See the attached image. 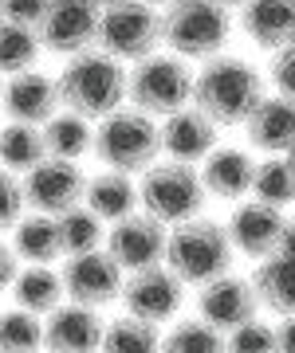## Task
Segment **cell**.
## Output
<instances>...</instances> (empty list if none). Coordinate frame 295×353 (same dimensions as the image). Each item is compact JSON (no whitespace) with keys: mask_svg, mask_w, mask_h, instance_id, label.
Returning a JSON list of instances; mask_svg holds the SVG:
<instances>
[{"mask_svg":"<svg viewBox=\"0 0 295 353\" xmlns=\"http://www.w3.org/2000/svg\"><path fill=\"white\" fill-rule=\"evenodd\" d=\"M260 102H264V75L240 55L220 51L193 75V106H201L217 126H244Z\"/></svg>","mask_w":295,"mask_h":353,"instance_id":"obj_1","label":"cell"},{"mask_svg":"<svg viewBox=\"0 0 295 353\" xmlns=\"http://www.w3.org/2000/svg\"><path fill=\"white\" fill-rule=\"evenodd\" d=\"M59 99L64 110H75L83 118H106L118 106H126V71L122 59L106 55L103 48H87L79 55H67L59 71Z\"/></svg>","mask_w":295,"mask_h":353,"instance_id":"obj_2","label":"cell"},{"mask_svg":"<svg viewBox=\"0 0 295 353\" xmlns=\"http://www.w3.org/2000/svg\"><path fill=\"white\" fill-rule=\"evenodd\" d=\"M232 36V12L217 0H169L162 8V43L181 59H213Z\"/></svg>","mask_w":295,"mask_h":353,"instance_id":"obj_3","label":"cell"},{"mask_svg":"<svg viewBox=\"0 0 295 353\" xmlns=\"http://www.w3.org/2000/svg\"><path fill=\"white\" fill-rule=\"evenodd\" d=\"M162 153V126L154 114L138 110V106H118L115 114L99 118L95 130V157L106 169L118 173H146Z\"/></svg>","mask_w":295,"mask_h":353,"instance_id":"obj_4","label":"cell"},{"mask_svg":"<svg viewBox=\"0 0 295 353\" xmlns=\"http://www.w3.org/2000/svg\"><path fill=\"white\" fill-rule=\"evenodd\" d=\"M232 240L229 228L217 224V220H201L193 216L185 224H173L169 232V248H166V263L178 271L181 283H193L201 287L209 279L229 275L232 271Z\"/></svg>","mask_w":295,"mask_h":353,"instance_id":"obj_5","label":"cell"},{"mask_svg":"<svg viewBox=\"0 0 295 353\" xmlns=\"http://www.w3.org/2000/svg\"><path fill=\"white\" fill-rule=\"evenodd\" d=\"M205 181L201 169H193L189 161H154L138 176V201L150 216H158L162 224H185L193 216H201L205 204Z\"/></svg>","mask_w":295,"mask_h":353,"instance_id":"obj_6","label":"cell"},{"mask_svg":"<svg viewBox=\"0 0 295 353\" xmlns=\"http://www.w3.org/2000/svg\"><path fill=\"white\" fill-rule=\"evenodd\" d=\"M126 102L138 110L166 118V114L181 110L193 102V71L185 67L181 55H146L126 71Z\"/></svg>","mask_w":295,"mask_h":353,"instance_id":"obj_7","label":"cell"},{"mask_svg":"<svg viewBox=\"0 0 295 353\" xmlns=\"http://www.w3.org/2000/svg\"><path fill=\"white\" fill-rule=\"evenodd\" d=\"M162 43V12L146 0H118L99 12V39L95 48L115 55L122 63H138L154 55Z\"/></svg>","mask_w":295,"mask_h":353,"instance_id":"obj_8","label":"cell"},{"mask_svg":"<svg viewBox=\"0 0 295 353\" xmlns=\"http://www.w3.org/2000/svg\"><path fill=\"white\" fill-rule=\"evenodd\" d=\"M166 248H169V224H162L146 208L115 220L111 232H106V252L118 259L122 271H142V267L166 263Z\"/></svg>","mask_w":295,"mask_h":353,"instance_id":"obj_9","label":"cell"},{"mask_svg":"<svg viewBox=\"0 0 295 353\" xmlns=\"http://www.w3.org/2000/svg\"><path fill=\"white\" fill-rule=\"evenodd\" d=\"M83 192H87V173L79 169V161L44 157L36 169L24 173V201L32 212L64 216L67 208L83 204Z\"/></svg>","mask_w":295,"mask_h":353,"instance_id":"obj_10","label":"cell"},{"mask_svg":"<svg viewBox=\"0 0 295 353\" xmlns=\"http://www.w3.org/2000/svg\"><path fill=\"white\" fill-rule=\"evenodd\" d=\"M181 299H185V283L178 279V271L169 263L130 271V279L122 283L126 314L146 318V322H154V326H162V322H169V318L178 314Z\"/></svg>","mask_w":295,"mask_h":353,"instance_id":"obj_11","label":"cell"},{"mask_svg":"<svg viewBox=\"0 0 295 353\" xmlns=\"http://www.w3.org/2000/svg\"><path fill=\"white\" fill-rule=\"evenodd\" d=\"M64 287H67V299L71 303H83V306H95L103 310L111 306L115 299H122V267L111 252H87V255H67L64 263Z\"/></svg>","mask_w":295,"mask_h":353,"instance_id":"obj_12","label":"cell"},{"mask_svg":"<svg viewBox=\"0 0 295 353\" xmlns=\"http://www.w3.org/2000/svg\"><path fill=\"white\" fill-rule=\"evenodd\" d=\"M39 43L52 55H79L99 39V8L87 0H52L36 24Z\"/></svg>","mask_w":295,"mask_h":353,"instance_id":"obj_13","label":"cell"},{"mask_svg":"<svg viewBox=\"0 0 295 353\" xmlns=\"http://www.w3.org/2000/svg\"><path fill=\"white\" fill-rule=\"evenodd\" d=\"M256 310H260V299L252 279H240L232 271L201 283V290H197V318H205L220 334H232L236 326H244L248 318H256Z\"/></svg>","mask_w":295,"mask_h":353,"instance_id":"obj_14","label":"cell"},{"mask_svg":"<svg viewBox=\"0 0 295 353\" xmlns=\"http://www.w3.org/2000/svg\"><path fill=\"white\" fill-rule=\"evenodd\" d=\"M283 224H287V216L283 208L276 204H264V201H240L232 208L229 216V240L232 248L248 259H268V255L280 252V236H283Z\"/></svg>","mask_w":295,"mask_h":353,"instance_id":"obj_15","label":"cell"},{"mask_svg":"<svg viewBox=\"0 0 295 353\" xmlns=\"http://www.w3.org/2000/svg\"><path fill=\"white\" fill-rule=\"evenodd\" d=\"M106 322L95 306L71 303L55 306L44 322V350L48 353H103Z\"/></svg>","mask_w":295,"mask_h":353,"instance_id":"obj_16","label":"cell"},{"mask_svg":"<svg viewBox=\"0 0 295 353\" xmlns=\"http://www.w3.org/2000/svg\"><path fill=\"white\" fill-rule=\"evenodd\" d=\"M4 114L8 122H32V126H44L52 114L64 110V99H59V79L44 75L36 67H28L20 75H8L4 83Z\"/></svg>","mask_w":295,"mask_h":353,"instance_id":"obj_17","label":"cell"},{"mask_svg":"<svg viewBox=\"0 0 295 353\" xmlns=\"http://www.w3.org/2000/svg\"><path fill=\"white\" fill-rule=\"evenodd\" d=\"M217 122L209 118L201 106H181V110L166 114L162 122V150L169 153V161H205L217 150Z\"/></svg>","mask_w":295,"mask_h":353,"instance_id":"obj_18","label":"cell"},{"mask_svg":"<svg viewBox=\"0 0 295 353\" xmlns=\"http://www.w3.org/2000/svg\"><path fill=\"white\" fill-rule=\"evenodd\" d=\"M201 181H205L209 196H220V201H244L252 196V181H256V161L248 150H236V145H217L201 161Z\"/></svg>","mask_w":295,"mask_h":353,"instance_id":"obj_19","label":"cell"},{"mask_svg":"<svg viewBox=\"0 0 295 353\" xmlns=\"http://www.w3.org/2000/svg\"><path fill=\"white\" fill-rule=\"evenodd\" d=\"M244 130H248V145L252 150L272 153V157L287 153V145L295 141V99H283V94L268 99L264 94V102L252 110Z\"/></svg>","mask_w":295,"mask_h":353,"instance_id":"obj_20","label":"cell"},{"mask_svg":"<svg viewBox=\"0 0 295 353\" xmlns=\"http://www.w3.org/2000/svg\"><path fill=\"white\" fill-rule=\"evenodd\" d=\"M244 36L256 48L276 51L295 39V0H248L240 12Z\"/></svg>","mask_w":295,"mask_h":353,"instance_id":"obj_21","label":"cell"},{"mask_svg":"<svg viewBox=\"0 0 295 353\" xmlns=\"http://www.w3.org/2000/svg\"><path fill=\"white\" fill-rule=\"evenodd\" d=\"M83 204L91 212H99L106 224H115L122 216L138 212V185H134V173H118V169H106L99 176H87V192H83Z\"/></svg>","mask_w":295,"mask_h":353,"instance_id":"obj_22","label":"cell"},{"mask_svg":"<svg viewBox=\"0 0 295 353\" xmlns=\"http://www.w3.org/2000/svg\"><path fill=\"white\" fill-rule=\"evenodd\" d=\"M12 252L24 263H55L64 259V240H59V220L44 212L20 216L12 228Z\"/></svg>","mask_w":295,"mask_h":353,"instance_id":"obj_23","label":"cell"},{"mask_svg":"<svg viewBox=\"0 0 295 353\" xmlns=\"http://www.w3.org/2000/svg\"><path fill=\"white\" fill-rule=\"evenodd\" d=\"M252 287H256L260 306H268L276 314H295V259L292 255L276 252L268 259H260Z\"/></svg>","mask_w":295,"mask_h":353,"instance_id":"obj_24","label":"cell"},{"mask_svg":"<svg viewBox=\"0 0 295 353\" xmlns=\"http://www.w3.org/2000/svg\"><path fill=\"white\" fill-rule=\"evenodd\" d=\"M64 294H67L64 275L52 271V263H28V267H20V275H16V283H12L16 306H24V310H32V314H52Z\"/></svg>","mask_w":295,"mask_h":353,"instance_id":"obj_25","label":"cell"},{"mask_svg":"<svg viewBox=\"0 0 295 353\" xmlns=\"http://www.w3.org/2000/svg\"><path fill=\"white\" fill-rule=\"evenodd\" d=\"M44 141H48V157H64V161H79L83 153L95 150V130L91 118L75 110H59L44 122Z\"/></svg>","mask_w":295,"mask_h":353,"instance_id":"obj_26","label":"cell"},{"mask_svg":"<svg viewBox=\"0 0 295 353\" xmlns=\"http://www.w3.org/2000/svg\"><path fill=\"white\" fill-rule=\"evenodd\" d=\"M48 157V141H44V126L32 122H8L0 130V165L12 173H28Z\"/></svg>","mask_w":295,"mask_h":353,"instance_id":"obj_27","label":"cell"},{"mask_svg":"<svg viewBox=\"0 0 295 353\" xmlns=\"http://www.w3.org/2000/svg\"><path fill=\"white\" fill-rule=\"evenodd\" d=\"M59 220V240H64V255H87V252H99L106 240V220L99 212H91L87 204H75L67 208Z\"/></svg>","mask_w":295,"mask_h":353,"instance_id":"obj_28","label":"cell"},{"mask_svg":"<svg viewBox=\"0 0 295 353\" xmlns=\"http://www.w3.org/2000/svg\"><path fill=\"white\" fill-rule=\"evenodd\" d=\"M39 51V32L16 20H0V75H20L28 67H36Z\"/></svg>","mask_w":295,"mask_h":353,"instance_id":"obj_29","label":"cell"},{"mask_svg":"<svg viewBox=\"0 0 295 353\" xmlns=\"http://www.w3.org/2000/svg\"><path fill=\"white\" fill-rule=\"evenodd\" d=\"M103 353H162L158 326L146 322V318H134V314L115 318V322H106Z\"/></svg>","mask_w":295,"mask_h":353,"instance_id":"obj_30","label":"cell"},{"mask_svg":"<svg viewBox=\"0 0 295 353\" xmlns=\"http://www.w3.org/2000/svg\"><path fill=\"white\" fill-rule=\"evenodd\" d=\"M252 196L264 204H276V208H287L295 204V165L287 157H268V161L256 165V181H252Z\"/></svg>","mask_w":295,"mask_h":353,"instance_id":"obj_31","label":"cell"},{"mask_svg":"<svg viewBox=\"0 0 295 353\" xmlns=\"http://www.w3.org/2000/svg\"><path fill=\"white\" fill-rule=\"evenodd\" d=\"M162 353H229V338L205 318H189L162 338Z\"/></svg>","mask_w":295,"mask_h":353,"instance_id":"obj_32","label":"cell"},{"mask_svg":"<svg viewBox=\"0 0 295 353\" xmlns=\"http://www.w3.org/2000/svg\"><path fill=\"white\" fill-rule=\"evenodd\" d=\"M44 350V314L24 306L0 314V353H39Z\"/></svg>","mask_w":295,"mask_h":353,"instance_id":"obj_33","label":"cell"},{"mask_svg":"<svg viewBox=\"0 0 295 353\" xmlns=\"http://www.w3.org/2000/svg\"><path fill=\"white\" fill-rule=\"evenodd\" d=\"M225 338H229V353H280L276 326H264L260 318H248L244 326H236Z\"/></svg>","mask_w":295,"mask_h":353,"instance_id":"obj_34","label":"cell"},{"mask_svg":"<svg viewBox=\"0 0 295 353\" xmlns=\"http://www.w3.org/2000/svg\"><path fill=\"white\" fill-rule=\"evenodd\" d=\"M24 181H16L12 169H0V232L16 228V220L24 216Z\"/></svg>","mask_w":295,"mask_h":353,"instance_id":"obj_35","label":"cell"},{"mask_svg":"<svg viewBox=\"0 0 295 353\" xmlns=\"http://www.w3.org/2000/svg\"><path fill=\"white\" fill-rule=\"evenodd\" d=\"M268 79H272V87L280 90L283 99H295V39L272 51Z\"/></svg>","mask_w":295,"mask_h":353,"instance_id":"obj_36","label":"cell"},{"mask_svg":"<svg viewBox=\"0 0 295 353\" xmlns=\"http://www.w3.org/2000/svg\"><path fill=\"white\" fill-rule=\"evenodd\" d=\"M0 4H4V20H16V24L36 28L39 20H44V12H48L52 0H0Z\"/></svg>","mask_w":295,"mask_h":353,"instance_id":"obj_37","label":"cell"},{"mask_svg":"<svg viewBox=\"0 0 295 353\" xmlns=\"http://www.w3.org/2000/svg\"><path fill=\"white\" fill-rule=\"evenodd\" d=\"M16 275H20V255L12 252V243L0 240V294H4V290H12Z\"/></svg>","mask_w":295,"mask_h":353,"instance_id":"obj_38","label":"cell"},{"mask_svg":"<svg viewBox=\"0 0 295 353\" xmlns=\"http://www.w3.org/2000/svg\"><path fill=\"white\" fill-rule=\"evenodd\" d=\"M276 341L280 353H295V314H283V322L276 326Z\"/></svg>","mask_w":295,"mask_h":353,"instance_id":"obj_39","label":"cell"},{"mask_svg":"<svg viewBox=\"0 0 295 353\" xmlns=\"http://www.w3.org/2000/svg\"><path fill=\"white\" fill-rule=\"evenodd\" d=\"M280 252H283V255H292V259H295V216H292V220H287V224H283V236H280Z\"/></svg>","mask_w":295,"mask_h":353,"instance_id":"obj_40","label":"cell"},{"mask_svg":"<svg viewBox=\"0 0 295 353\" xmlns=\"http://www.w3.org/2000/svg\"><path fill=\"white\" fill-rule=\"evenodd\" d=\"M217 4H225V8H229V12H232V8H244L248 0H217Z\"/></svg>","mask_w":295,"mask_h":353,"instance_id":"obj_41","label":"cell"},{"mask_svg":"<svg viewBox=\"0 0 295 353\" xmlns=\"http://www.w3.org/2000/svg\"><path fill=\"white\" fill-rule=\"evenodd\" d=\"M87 4H95V8L103 12V8H111V4H118V0H87Z\"/></svg>","mask_w":295,"mask_h":353,"instance_id":"obj_42","label":"cell"},{"mask_svg":"<svg viewBox=\"0 0 295 353\" xmlns=\"http://www.w3.org/2000/svg\"><path fill=\"white\" fill-rule=\"evenodd\" d=\"M283 157H287V161L295 165V141H292V145H287V153H283Z\"/></svg>","mask_w":295,"mask_h":353,"instance_id":"obj_43","label":"cell"},{"mask_svg":"<svg viewBox=\"0 0 295 353\" xmlns=\"http://www.w3.org/2000/svg\"><path fill=\"white\" fill-rule=\"evenodd\" d=\"M146 4H154V8H158V4H162V8H166V4H169V0H146Z\"/></svg>","mask_w":295,"mask_h":353,"instance_id":"obj_44","label":"cell"},{"mask_svg":"<svg viewBox=\"0 0 295 353\" xmlns=\"http://www.w3.org/2000/svg\"><path fill=\"white\" fill-rule=\"evenodd\" d=\"M0 102H4V83H0Z\"/></svg>","mask_w":295,"mask_h":353,"instance_id":"obj_45","label":"cell"},{"mask_svg":"<svg viewBox=\"0 0 295 353\" xmlns=\"http://www.w3.org/2000/svg\"><path fill=\"white\" fill-rule=\"evenodd\" d=\"M0 20H4V4H0Z\"/></svg>","mask_w":295,"mask_h":353,"instance_id":"obj_46","label":"cell"}]
</instances>
